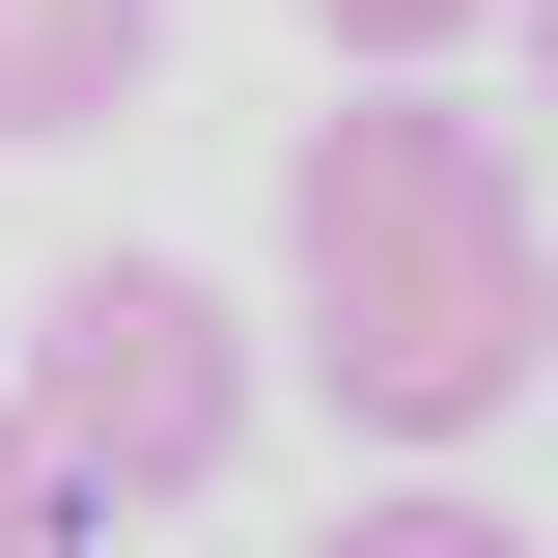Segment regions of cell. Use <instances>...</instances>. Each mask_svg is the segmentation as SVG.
Here are the masks:
<instances>
[{"instance_id":"obj_2","label":"cell","mask_w":558,"mask_h":558,"mask_svg":"<svg viewBox=\"0 0 558 558\" xmlns=\"http://www.w3.org/2000/svg\"><path fill=\"white\" fill-rule=\"evenodd\" d=\"M28 447H57L84 502H196L223 447H252V307H223L196 252H84L57 307H28Z\"/></svg>"},{"instance_id":"obj_6","label":"cell","mask_w":558,"mask_h":558,"mask_svg":"<svg viewBox=\"0 0 558 558\" xmlns=\"http://www.w3.org/2000/svg\"><path fill=\"white\" fill-rule=\"evenodd\" d=\"M307 28H336L363 84H418V57H447V28H475V0H307Z\"/></svg>"},{"instance_id":"obj_3","label":"cell","mask_w":558,"mask_h":558,"mask_svg":"<svg viewBox=\"0 0 558 558\" xmlns=\"http://www.w3.org/2000/svg\"><path fill=\"white\" fill-rule=\"evenodd\" d=\"M140 57H168V0H0V140H112Z\"/></svg>"},{"instance_id":"obj_5","label":"cell","mask_w":558,"mask_h":558,"mask_svg":"<svg viewBox=\"0 0 558 558\" xmlns=\"http://www.w3.org/2000/svg\"><path fill=\"white\" fill-rule=\"evenodd\" d=\"M307 558H531V531H502V502H418V475H391L363 531H307Z\"/></svg>"},{"instance_id":"obj_7","label":"cell","mask_w":558,"mask_h":558,"mask_svg":"<svg viewBox=\"0 0 558 558\" xmlns=\"http://www.w3.org/2000/svg\"><path fill=\"white\" fill-rule=\"evenodd\" d=\"M502 28H531V84H558V0H502Z\"/></svg>"},{"instance_id":"obj_4","label":"cell","mask_w":558,"mask_h":558,"mask_svg":"<svg viewBox=\"0 0 558 558\" xmlns=\"http://www.w3.org/2000/svg\"><path fill=\"white\" fill-rule=\"evenodd\" d=\"M84 531H112V502H84L57 447H28V391H0V558H84Z\"/></svg>"},{"instance_id":"obj_1","label":"cell","mask_w":558,"mask_h":558,"mask_svg":"<svg viewBox=\"0 0 558 558\" xmlns=\"http://www.w3.org/2000/svg\"><path fill=\"white\" fill-rule=\"evenodd\" d=\"M531 363H558V223L502 168V112H447V84L307 112V391L363 447H475Z\"/></svg>"}]
</instances>
